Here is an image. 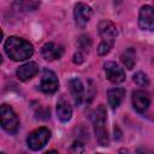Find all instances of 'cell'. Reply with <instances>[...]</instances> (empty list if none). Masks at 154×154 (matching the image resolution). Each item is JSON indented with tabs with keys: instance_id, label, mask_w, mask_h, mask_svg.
<instances>
[{
	"instance_id": "1",
	"label": "cell",
	"mask_w": 154,
	"mask_h": 154,
	"mask_svg": "<svg viewBox=\"0 0 154 154\" xmlns=\"http://www.w3.org/2000/svg\"><path fill=\"white\" fill-rule=\"evenodd\" d=\"M5 53L10 59L13 61H23L29 59L34 54V47L32 45L20 37L11 36L6 40L4 45Z\"/></svg>"
},
{
	"instance_id": "2",
	"label": "cell",
	"mask_w": 154,
	"mask_h": 154,
	"mask_svg": "<svg viewBox=\"0 0 154 154\" xmlns=\"http://www.w3.org/2000/svg\"><path fill=\"white\" fill-rule=\"evenodd\" d=\"M106 120H107L106 108L103 105H100L91 114V122L94 125L95 137L99 144L102 147H106L109 144V136H108L107 128H106Z\"/></svg>"
},
{
	"instance_id": "3",
	"label": "cell",
	"mask_w": 154,
	"mask_h": 154,
	"mask_svg": "<svg viewBox=\"0 0 154 154\" xmlns=\"http://www.w3.org/2000/svg\"><path fill=\"white\" fill-rule=\"evenodd\" d=\"M0 122H1V128L11 135H14L19 130L18 116L12 109V107L7 105H2L0 108Z\"/></svg>"
},
{
	"instance_id": "4",
	"label": "cell",
	"mask_w": 154,
	"mask_h": 154,
	"mask_svg": "<svg viewBox=\"0 0 154 154\" xmlns=\"http://www.w3.org/2000/svg\"><path fill=\"white\" fill-rule=\"evenodd\" d=\"M51 138V131L42 126L31 131L26 137V144L31 150H40L43 148Z\"/></svg>"
},
{
	"instance_id": "5",
	"label": "cell",
	"mask_w": 154,
	"mask_h": 154,
	"mask_svg": "<svg viewBox=\"0 0 154 154\" xmlns=\"http://www.w3.org/2000/svg\"><path fill=\"white\" fill-rule=\"evenodd\" d=\"M58 88H59V81L57 75L53 71L45 69L41 76V81L38 83V89L45 94H53L58 90Z\"/></svg>"
},
{
	"instance_id": "6",
	"label": "cell",
	"mask_w": 154,
	"mask_h": 154,
	"mask_svg": "<svg viewBox=\"0 0 154 154\" xmlns=\"http://www.w3.org/2000/svg\"><path fill=\"white\" fill-rule=\"evenodd\" d=\"M91 16H93V10L89 5L84 2L76 4L75 10H73V17H75V23L78 28L83 29L89 23Z\"/></svg>"
},
{
	"instance_id": "7",
	"label": "cell",
	"mask_w": 154,
	"mask_h": 154,
	"mask_svg": "<svg viewBox=\"0 0 154 154\" xmlns=\"http://www.w3.org/2000/svg\"><path fill=\"white\" fill-rule=\"evenodd\" d=\"M138 26L142 30L154 31V7L153 6L144 5L140 8Z\"/></svg>"
},
{
	"instance_id": "8",
	"label": "cell",
	"mask_w": 154,
	"mask_h": 154,
	"mask_svg": "<svg viewBox=\"0 0 154 154\" xmlns=\"http://www.w3.org/2000/svg\"><path fill=\"white\" fill-rule=\"evenodd\" d=\"M103 70H105V73H106L107 79L109 82L114 83V84L122 83L125 79V72H124V70L117 63H114V61H107V63H105Z\"/></svg>"
},
{
	"instance_id": "9",
	"label": "cell",
	"mask_w": 154,
	"mask_h": 154,
	"mask_svg": "<svg viewBox=\"0 0 154 154\" xmlns=\"http://www.w3.org/2000/svg\"><path fill=\"white\" fill-rule=\"evenodd\" d=\"M97 29H99L100 36L102 37V41H107V42L113 43L116 37L118 36V28L111 20H107V19L101 20L97 25Z\"/></svg>"
},
{
	"instance_id": "10",
	"label": "cell",
	"mask_w": 154,
	"mask_h": 154,
	"mask_svg": "<svg viewBox=\"0 0 154 154\" xmlns=\"http://www.w3.org/2000/svg\"><path fill=\"white\" fill-rule=\"evenodd\" d=\"M132 105L134 108L140 112L143 113L150 105V96L147 91L144 90H136L132 93Z\"/></svg>"
},
{
	"instance_id": "11",
	"label": "cell",
	"mask_w": 154,
	"mask_h": 154,
	"mask_svg": "<svg viewBox=\"0 0 154 154\" xmlns=\"http://www.w3.org/2000/svg\"><path fill=\"white\" fill-rule=\"evenodd\" d=\"M64 53V48L54 42H48L46 45H43L42 49H41V54L42 57L48 60V61H53V60H58L61 58Z\"/></svg>"
},
{
	"instance_id": "12",
	"label": "cell",
	"mask_w": 154,
	"mask_h": 154,
	"mask_svg": "<svg viewBox=\"0 0 154 154\" xmlns=\"http://www.w3.org/2000/svg\"><path fill=\"white\" fill-rule=\"evenodd\" d=\"M38 72V65L34 61H29V63H25L23 65H20L18 69H17V77L23 81V82H26L29 79H31L36 73Z\"/></svg>"
},
{
	"instance_id": "13",
	"label": "cell",
	"mask_w": 154,
	"mask_h": 154,
	"mask_svg": "<svg viewBox=\"0 0 154 154\" xmlns=\"http://www.w3.org/2000/svg\"><path fill=\"white\" fill-rule=\"evenodd\" d=\"M69 89L72 95V99L77 106H79L84 97V87L78 78H71L69 81Z\"/></svg>"
},
{
	"instance_id": "14",
	"label": "cell",
	"mask_w": 154,
	"mask_h": 154,
	"mask_svg": "<svg viewBox=\"0 0 154 154\" xmlns=\"http://www.w3.org/2000/svg\"><path fill=\"white\" fill-rule=\"evenodd\" d=\"M57 117L61 122H69L72 117V107L64 96H61L57 102Z\"/></svg>"
},
{
	"instance_id": "15",
	"label": "cell",
	"mask_w": 154,
	"mask_h": 154,
	"mask_svg": "<svg viewBox=\"0 0 154 154\" xmlns=\"http://www.w3.org/2000/svg\"><path fill=\"white\" fill-rule=\"evenodd\" d=\"M41 0H14L13 8L18 13L34 12L40 7Z\"/></svg>"
},
{
	"instance_id": "16",
	"label": "cell",
	"mask_w": 154,
	"mask_h": 154,
	"mask_svg": "<svg viewBox=\"0 0 154 154\" xmlns=\"http://www.w3.org/2000/svg\"><path fill=\"white\" fill-rule=\"evenodd\" d=\"M107 96H108V103H109L111 108L116 109L119 107V105L122 103V101L125 96V89L124 88H112L108 90Z\"/></svg>"
},
{
	"instance_id": "17",
	"label": "cell",
	"mask_w": 154,
	"mask_h": 154,
	"mask_svg": "<svg viewBox=\"0 0 154 154\" xmlns=\"http://www.w3.org/2000/svg\"><path fill=\"white\" fill-rule=\"evenodd\" d=\"M122 63L128 70H131L135 66V64H136V51H135V48L130 47V48H128L123 52Z\"/></svg>"
},
{
	"instance_id": "18",
	"label": "cell",
	"mask_w": 154,
	"mask_h": 154,
	"mask_svg": "<svg viewBox=\"0 0 154 154\" xmlns=\"http://www.w3.org/2000/svg\"><path fill=\"white\" fill-rule=\"evenodd\" d=\"M134 82L138 85V87H148L149 85V79L147 77L146 73L143 72H137L134 76Z\"/></svg>"
},
{
	"instance_id": "19",
	"label": "cell",
	"mask_w": 154,
	"mask_h": 154,
	"mask_svg": "<svg viewBox=\"0 0 154 154\" xmlns=\"http://www.w3.org/2000/svg\"><path fill=\"white\" fill-rule=\"evenodd\" d=\"M112 46H113V43L107 42V41H102V42L99 45V48H97V53H99V55H106V54L111 51Z\"/></svg>"
},
{
	"instance_id": "20",
	"label": "cell",
	"mask_w": 154,
	"mask_h": 154,
	"mask_svg": "<svg viewBox=\"0 0 154 154\" xmlns=\"http://www.w3.org/2000/svg\"><path fill=\"white\" fill-rule=\"evenodd\" d=\"M83 60H84V58H83V55H82L79 52L75 54V59H73V61H75V63H77V64H81Z\"/></svg>"
}]
</instances>
